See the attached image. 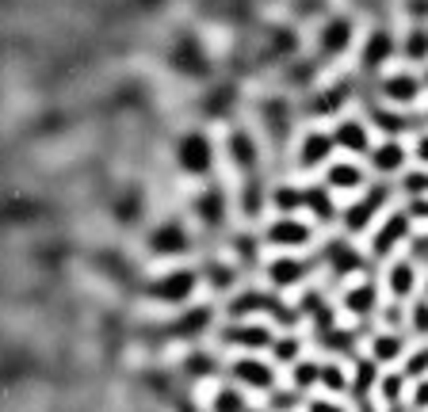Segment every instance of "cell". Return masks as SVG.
Wrapping results in <instances>:
<instances>
[{
  "mask_svg": "<svg viewBox=\"0 0 428 412\" xmlns=\"http://www.w3.org/2000/svg\"><path fill=\"white\" fill-rule=\"evenodd\" d=\"M150 248L157 252V256H172V252H183V248H188V233H183V225L169 222V225H161V230H153Z\"/></svg>",
  "mask_w": 428,
  "mask_h": 412,
  "instance_id": "cell-8",
  "label": "cell"
},
{
  "mask_svg": "<svg viewBox=\"0 0 428 412\" xmlns=\"http://www.w3.org/2000/svg\"><path fill=\"white\" fill-rule=\"evenodd\" d=\"M222 340H226V344H249V347L272 344V336H268L264 324H233V328L222 332Z\"/></svg>",
  "mask_w": 428,
  "mask_h": 412,
  "instance_id": "cell-10",
  "label": "cell"
},
{
  "mask_svg": "<svg viewBox=\"0 0 428 412\" xmlns=\"http://www.w3.org/2000/svg\"><path fill=\"white\" fill-rule=\"evenodd\" d=\"M413 264L409 260H401V264L390 267V275H387V286H390V294L394 298H406V294H413Z\"/></svg>",
  "mask_w": 428,
  "mask_h": 412,
  "instance_id": "cell-14",
  "label": "cell"
},
{
  "mask_svg": "<svg viewBox=\"0 0 428 412\" xmlns=\"http://www.w3.org/2000/svg\"><path fill=\"white\" fill-rule=\"evenodd\" d=\"M417 405H428V382H421V385H417Z\"/></svg>",
  "mask_w": 428,
  "mask_h": 412,
  "instance_id": "cell-27",
  "label": "cell"
},
{
  "mask_svg": "<svg viewBox=\"0 0 428 412\" xmlns=\"http://www.w3.org/2000/svg\"><path fill=\"white\" fill-rule=\"evenodd\" d=\"M387 95H390V100H398V103H409L417 95V81H413V77H406V73L390 77V81H387Z\"/></svg>",
  "mask_w": 428,
  "mask_h": 412,
  "instance_id": "cell-16",
  "label": "cell"
},
{
  "mask_svg": "<svg viewBox=\"0 0 428 412\" xmlns=\"http://www.w3.org/2000/svg\"><path fill=\"white\" fill-rule=\"evenodd\" d=\"M306 241H310V225L294 222V218H279L268 225V244H275V248H299Z\"/></svg>",
  "mask_w": 428,
  "mask_h": 412,
  "instance_id": "cell-2",
  "label": "cell"
},
{
  "mask_svg": "<svg viewBox=\"0 0 428 412\" xmlns=\"http://www.w3.org/2000/svg\"><path fill=\"white\" fill-rule=\"evenodd\" d=\"M398 393H401V378H394V374H390V378L382 382V397H387V401H394Z\"/></svg>",
  "mask_w": 428,
  "mask_h": 412,
  "instance_id": "cell-24",
  "label": "cell"
},
{
  "mask_svg": "<svg viewBox=\"0 0 428 412\" xmlns=\"http://www.w3.org/2000/svg\"><path fill=\"white\" fill-rule=\"evenodd\" d=\"M325 183H329V191H356V187H363V168L352 161H337V164H329Z\"/></svg>",
  "mask_w": 428,
  "mask_h": 412,
  "instance_id": "cell-9",
  "label": "cell"
},
{
  "mask_svg": "<svg viewBox=\"0 0 428 412\" xmlns=\"http://www.w3.org/2000/svg\"><path fill=\"white\" fill-rule=\"evenodd\" d=\"M371 161H375V168H379V172H398L401 161H406V149H401L394 138H390V142H382V145L371 153Z\"/></svg>",
  "mask_w": 428,
  "mask_h": 412,
  "instance_id": "cell-13",
  "label": "cell"
},
{
  "mask_svg": "<svg viewBox=\"0 0 428 412\" xmlns=\"http://www.w3.org/2000/svg\"><path fill=\"white\" fill-rule=\"evenodd\" d=\"M211 161H214V145H211L207 134H188L180 142V164L191 172V176H207Z\"/></svg>",
  "mask_w": 428,
  "mask_h": 412,
  "instance_id": "cell-1",
  "label": "cell"
},
{
  "mask_svg": "<svg viewBox=\"0 0 428 412\" xmlns=\"http://www.w3.org/2000/svg\"><path fill=\"white\" fill-rule=\"evenodd\" d=\"M230 153H233V161H238V164H245V168L257 164V145H252V138L245 134V130H238V134L230 138Z\"/></svg>",
  "mask_w": 428,
  "mask_h": 412,
  "instance_id": "cell-15",
  "label": "cell"
},
{
  "mask_svg": "<svg viewBox=\"0 0 428 412\" xmlns=\"http://www.w3.org/2000/svg\"><path fill=\"white\" fill-rule=\"evenodd\" d=\"M199 214H203L207 222H218V218H222V195H218V191L203 195V199H199Z\"/></svg>",
  "mask_w": 428,
  "mask_h": 412,
  "instance_id": "cell-21",
  "label": "cell"
},
{
  "mask_svg": "<svg viewBox=\"0 0 428 412\" xmlns=\"http://www.w3.org/2000/svg\"><path fill=\"white\" fill-rule=\"evenodd\" d=\"M313 378H318V366H299V371H294V382H299V385H310Z\"/></svg>",
  "mask_w": 428,
  "mask_h": 412,
  "instance_id": "cell-23",
  "label": "cell"
},
{
  "mask_svg": "<svg viewBox=\"0 0 428 412\" xmlns=\"http://www.w3.org/2000/svg\"><path fill=\"white\" fill-rule=\"evenodd\" d=\"M382 199H387V191H382V187H375L367 199H360V203H352V206L344 210V225H348L352 233L367 230V222H371V218L379 214V203H382Z\"/></svg>",
  "mask_w": 428,
  "mask_h": 412,
  "instance_id": "cell-5",
  "label": "cell"
},
{
  "mask_svg": "<svg viewBox=\"0 0 428 412\" xmlns=\"http://www.w3.org/2000/svg\"><path fill=\"white\" fill-rule=\"evenodd\" d=\"M233 378L245 382V390H268L272 385V366H264L260 359H249V355H241L238 363H233Z\"/></svg>",
  "mask_w": 428,
  "mask_h": 412,
  "instance_id": "cell-7",
  "label": "cell"
},
{
  "mask_svg": "<svg viewBox=\"0 0 428 412\" xmlns=\"http://www.w3.org/2000/svg\"><path fill=\"white\" fill-rule=\"evenodd\" d=\"M417 157H421V161H428V134L421 138V142H417Z\"/></svg>",
  "mask_w": 428,
  "mask_h": 412,
  "instance_id": "cell-29",
  "label": "cell"
},
{
  "mask_svg": "<svg viewBox=\"0 0 428 412\" xmlns=\"http://www.w3.org/2000/svg\"><path fill=\"white\" fill-rule=\"evenodd\" d=\"M406 233H409V218H406V214H394L387 225H382V233L375 237V256H387V252L394 248V244H398Z\"/></svg>",
  "mask_w": 428,
  "mask_h": 412,
  "instance_id": "cell-11",
  "label": "cell"
},
{
  "mask_svg": "<svg viewBox=\"0 0 428 412\" xmlns=\"http://www.w3.org/2000/svg\"><path fill=\"white\" fill-rule=\"evenodd\" d=\"M302 275H306V264H299V260H291V256L272 260V267H268V279H272L275 286H294V283H302Z\"/></svg>",
  "mask_w": 428,
  "mask_h": 412,
  "instance_id": "cell-12",
  "label": "cell"
},
{
  "mask_svg": "<svg viewBox=\"0 0 428 412\" xmlns=\"http://www.w3.org/2000/svg\"><path fill=\"white\" fill-rule=\"evenodd\" d=\"M398 355H401V340L394 332H382V336L375 340V359H379V363H390V359H398Z\"/></svg>",
  "mask_w": 428,
  "mask_h": 412,
  "instance_id": "cell-18",
  "label": "cell"
},
{
  "mask_svg": "<svg viewBox=\"0 0 428 412\" xmlns=\"http://www.w3.org/2000/svg\"><path fill=\"white\" fill-rule=\"evenodd\" d=\"M333 134H321V130H313V134L302 138V149H299V164L302 168H318V164H325L329 157H333Z\"/></svg>",
  "mask_w": 428,
  "mask_h": 412,
  "instance_id": "cell-3",
  "label": "cell"
},
{
  "mask_svg": "<svg viewBox=\"0 0 428 412\" xmlns=\"http://www.w3.org/2000/svg\"><path fill=\"white\" fill-rule=\"evenodd\" d=\"M417 248H421V252H424V256H428V241H421V244H417Z\"/></svg>",
  "mask_w": 428,
  "mask_h": 412,
  "instance_id": "cell-30",
  "label": "cell"
},
{
  "mask_svg": "<svg viewBox=\"0 0 428 412\" xmlns=\"http://www.w3.org/2000/svg\"><path fill=\"white\" fill-rule=\"evenodd\" d=\"M191 291H195V275H191V271H172L161 283H153V294L161 298V302H188Z\"/></svg>",
  "mask_w": 428,
  "mask_h": 412,
  "instance_id": "cell-4",
  "label": "cell"
},
{
  "mask_svg": "<svg viewBox=\"0 0 428 412\" xmlns=\"http://www.w3.org/2000/svg\"><path fill=\"white\" fill-rule=\"evenodd\" d=\"M272 352L279 359H294L299 355V344H294V340H272Z\"/></svg>",
  "mask_w": 428,
  "mask_h": 412,
  "instance_id": "cell-22",
  "label": "cell"
},
{
  "mask_svg": "<svg viewBox=\"0 0 428 412\" xmlns=\"http://www.w3.org/2000/svg\"><path fill=\"white\" fill-rule=\"evenodd\" d=\"M406 187H409V191H417V195H421V191H428V176H424V172H413V176L406 180Z\"/></svg>",
  "mask_w": 428,
  "mask_h": 412,
  "instance_id": "cell-25",
  "label": "cell"
},
{
  "mask_svg": "<svg viewBox=\"0 0 428 412\" xmlns=\"http://www.w3.org/2000/svg\"><path fill=\"white\" fill-rule=\"evenodd\" d=\"M348 310H352V313H367V310H371V305H375V286L371 283H363V286H356V291H348Z\"/></svg>",
  "mask_w": 428,
  "mask_h": 412,
  "instance_id": "cell-17",
  "label": "cell"
},
{
  "mask_svg": "<svg viewBox=\"0 0 428 412\" xmlns=\"http://www.w3.org/2000/svg\"><path fill=\"white\" fill-rule=\"evenodd\" d=\"M241 408H245V401H241L238 390H222L214 397V412H241Z\"/></svg>",
  "mask_w": 428,
  "mask_h": 412,
  "instance_id": "cell-20",
  "label": "cell"
},
{
  "mask_svg": "<svg viewBox=\"0 0 428 412\" xmlns=\"http://www.w3.org/2000/svg\"><path fill=\"white\" fill-rule=\"evenodd\" d=\"M333 145L348 149V153H367V149H371V134H367L363 122L344 119V122H340V126L333 130Z\"/></svg>",
  "mask_w": 428,
  "mask_h": 412,
  "instance_id": "cell-6",
  "label": "cell"
},
{
  "mask_svg": "<svg viewBox=\"0 0 428 412\" xmlns=\"http://www.w3.org/2000/svg\"><path fill=\"white\" fill-rule=\"evenodd\" d=\"M302 206H310L318 218H333V203L325 191H302Z\"/></svg>",
  "mask_w": 428,
  "mask_h": 412,
  "instance_id": "cell-19",
  "label": "cell"
},
{
  "mask_svg": "<svg viewBox=\"0 0 428 412\" xmlns=\"http://www.w3.org/2000/svg\"><path fill=\"white\" fill-rule=\"evenodd\" d=\"M413 324H417V332H428V305H424V302L417 305V313H413Z\"/></svg>",
  "mask_w": 428,
  "mask_h": 412,
  "instance_id": "cell-26",
  "label": "cell"
},
{
  "mask_svg": "<svg viewBox=\"0 0 428 412\" xmlns=\"http://www.w3.org/2000/svg\"><path fill=\"white\" fill-rule=\"evenodd\" d=\"M310 412H340V408H333L329 401H313V405H310Z\"/></svg>",
  "mask_w": 428,
  "mask_h": 412,
  "instance_id": "cell-28",
  "label": "cell"
}]
</instances>
